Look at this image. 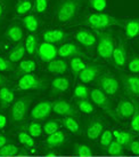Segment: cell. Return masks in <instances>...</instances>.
<instances>
[{
  "instance_id": "8992f818",
  "label": "cell",
  "mask_w": 139,
  "mask_h": 157,
  "mask_svg": "<svg viewBox=\"0 0 139 157\" xmlns=\"http://www.w3.org/2000/svg\"><path fill=\"white\" fill-rule=\"evenodd\" d=\"M90 99L97 107H99L100 109L104 110L107 115H109L114 119H117L115 113H113L112 105L109 102V98H107V95L105 94L104 92L100 91L99 88H92V90H90Z\"/></svg>"
},
{
  "instance_id": "f35d334b",
  "label": "cell",
  "mask_w": 139,
  "mask_h": 157,
  "mask_svg": "<svg viewBox=\"0 0 139 157\" xmlns=\"http://www.w3.org/2000/svg\"><path fill=\"white\" fill-rule=\"evenodd\" d=\"M59 126H61L59 122H57L55 119L48 121V122L45 123L44 125V133L47 135H50L52 133H55V132L59 131Z\"/></svg>"
},
{
  "instance_id": "74e56055",
  "label": "cell",
  "mask_w": 139,
  "mask_h": 157,
  "mask_svg": "<svg viewBox=\"0 0 139 157\" xmlns=\"http://www.w3.org/2000/svg\"><path fill=\"white\" fill-rule=\"evenodd\" d=\"M77 105H78L79 110H80L81 113H86V115H91V113L95 111V108H94L92 103L89 102L88 100H78Z\"/></svg>"
},
{
  "instance_id": "ffe728a7",
  "label": "cell",
  "mask_w": 139,
  "mask_h": 157,
  "mask_svg": "<svg viewBox=\"0 0 139 157\" xmlns=\"http://www.w3.org/2000/svg\"><path fill=\"white\" fill-rule=\"evenodd\" d=\"M5 37L12 43H20L24 37V30L18 23H13L5 31Z\"/></svg>"
},
{
  "instance_id": "d590c367",
  "label": "cell",
  "mask_w": 139,
  "mask_h": 157,
  "mask_svg": "<svg viewBox=\"0 0 139 157\" xmlns=\"http://www.w3.org/2000/svg\"><path fill=\"white\" fill-rule=\"evenodd\" d=\"M17 139L21 144L26 146L27 148H33L34 147V139L27 132H24V131L20 132L17 134Z\"/></svg>"
},
{
  "instance_id": "5bb4252c",
  "label": "cell",
  "mask_w": 139,
  "mask_h": 157,
  "mask_svg": "<svg viewBox=\"0 0 139 157\" xmlns=\"http://www.w3.org/2000/svg\"><path fill=\"white\" fill-rule=\"evenodd\" d=\"M75 40L79 44L86 48H92L95 47L97 44V38L96 36L92 33L91 31L87 30V29H80L75 32Z\"/></svg>"
},
{
  "instance_id": "7bdbcfd3",
  "label": "cell",
  "mask_w": 139,
  "mask_h": 157,
  "mask_svg": "<svg viewBox=\"0 0 139 157\" xmlns=\"http://www.w3.org/2000/svg\"><path fill=\"white\" fill-rule=\"evenodd\" d=\"M113 140H114L113 132L109 131V130H104L99 138V142L103 147H106V148H107L109 146V144H111Z\"/></svg>"
},
{
  "instance_id": "484cf974",
  "label": "cell",
  "mask_w": 139,
  "mask_h": 157,
  "mask_svg": "<svg viewBox=\"0 0 139 157\" xmlns=\"http://www.w3.org/2000/svg\"><path fill=\"white\" fill-rule=\"evenodd\" d=\"M22 24L30 33H35L40 26L39 18L34 14H29L22 18Z\"/></svg>"
},
{
  "instance_id": "e0dca14e",
  "label": "cell",
  "mask_w": 139,
  "mask_h": 157,
  "mask_svg": "<svg viewBox=\"0 0 139 157\" xmlns=\"http://www.w3.org/2000/svg\"><path fill=\"white\" fill-rule=\"evenodd\" d=\"M42 39L52 45L62 44L66 39V32L62 29H48L42 32Z\"/></svg>"
},
{
  "instance_id": "cb8c5ba5",
  "label": "cell",
  "mask_w": 139,
  "mask_h": 157,
  "mask_svg": "<svg viewBox=\"0 0 139 157\" xmlns=\"http://www.w3.org/2000/svg\"><path fill=\"white\" fill-rule=\"evenodd\" d=\"M14 101H15V93L12 88L7 86L0 88V107L2 109H6L9 105H12Z\"/></svg>"
},
{
  "instance_id": "3957f363",
  "label": "cell",
  "mask_w": 139,
  "mask_h": 157,
  "mask_svg": "<svg viewBox=\"0 0 139 157\" xmlns=\"http://www.w3.org/2000/svg\"><path fill=\"white\" fill-rule=\"evenodd\" d=\"M97 54L103 60L109 61L112 60L113 51L116 46V41L112 32L106 31L98 35V41H97Z\"/></svg>"
},
{
  "instance_id": "8d00e7d4",
  "label": "cell",
  "mask_w": 139,
  "mask_h": 157,
  "mask_svg": "<svg viewBox=\"0 0 139 157\" xmlns=\"http://www.w3.org/2000/svg\"><path fill=\"white\" fill-rule=\"evenodd\" d=\"M18 154V148L13 144H7L4 147L0 148V156L9 157V156H15Z\"/></svg>"
},
{
  "instance_id": "816d5d0a",
  "label": "cell",
  "mask_w": 139,
  "mask_h": 157,
  "mask_svg": "<svg viewBox=\"0 0 139 157\" xmlns=\"http://www.w3.org/2000/svg\"><path fill=\"white\" fill-rule=\"evenodd\" d=\"M8 144V139H7V136L4 134H0V148L1 147H4L5 144Z\"/></svg>"
},
{
  "instance_id": "e575fe53",
  "label": "cell",
  "mask_w": 139,
  "mask_h": 157,
  "mask_svg": "<svg viewBox=\"0 0 139 157\" xmlns=\"http://www.w3.org/2000/svg\"><path fill=\"white\" fill-rule=\"evenodd\" d=\"M27 133L32 138H39L44 134V126L39 122H32L27 126Z\"/></svg>"
},
{
  "instance_id": "44dd1931",
  "label": "cell",
  "mask_w": 139,
  "mask_h": 157,
  "mask_svg": "<svg viewBox=\"0 0 139 157\" xmlns=\"http://www.w3.org/2000/svg\"><path fill=\"white\" fill-rule=\"evenodd\" d=\"M104 131V124L99 119H92L91 122L89 123V125L87 126L86 130V134L87 138L90 140H97L100 138V135Z\"/></svg>"
},
{
  "instance_id": "c3c4849f",
  "label": "cell",
  "mask_w": 139,
  "mask_h": 157,
  "mask_svg": "<svg viewBox=\"0 0 139 157\" xmlns=\"http://www.w3.org/2000/svg\"><path fill=\"white\" fill-rule=\"evenodd\" d=\"M7 123H8V119H7V116L5 113H0V131L4 130L5 127L7 126Z\"/></svg>"
},
{
  "instance_id": "8fae6325",
  "label": "cell",
  "mask_w": 139,
  "mask_h": 157,
  "mask_svg": "<svg viewBox=\"0 0 139 157\" xmlns=\"http://www.w3.org/2000/svg\"><path fill=\"white\" fill-rule=\"evenodd\" d=\"M127 60H128L127 44L124 43V40L120 39L113 51L112 61H113L115 67H117V68H123L127 64Z\"/></svg>"
},
{
  "instance_id": "ac0fdd59",
  "label": "cell",
  "mask_w": 139,
  "mask_h": 157,
  "mask_svg": "<svg viewBox=\"0 0 139 157\" xmlns=\"http://www.w3.org/2000/svg\"><path fill=\"white\" fill-rule=\"evenodd\" d=\"M123 29L127 39H134L139 37V18H127L126 21H123Z\"/></svg>"
},
{
  "instance_id": "4dcf8cb0",
  "label": "cell",
  "mask_w": 139,
  "mask_h": 157,
  "mask_svg": "<svg viewBox=\"0 0 139 157\" xmlns=\"http://www.w3.org/2000/svg\"><path fill=\"white\" fill-rule=\"evenodd\" d=\"M113 136L115 141H117L123 147L128 146L134 140V135L126 131H117V130H115V131H113Z\"/></svg>"
},
{
  "instance_id": "277c9868",
  "label": "cell",
  "mask_w": 139,
  "mask_h": 157,
  "mask_svg": "<svg viewBox=\"0 0 139 157\" xmlns=\"http://www.w3.org/2000/svg\"><path fill=\"white\" fill-rule=\"evenodd\" d=\"M31 102H32L31 96H22L16 101H14V103L10 105V121H12V123L18 124L25 119Z\"/></svg>"
},
{
  "instance_id": "d4e9b609",
  "label": "cell",
  "mask_w": 139,
  "mask_h": 157,
  "mask_svg": "<svg viewBox=\"0 0 139 157\" xmlns=\"http://www.w3.org/2000/svg\"><path fill=\"white\" fill-rule=\"evenodd\" d=\"M32 9H33V0H18L15 5L14 13L18 16H26L32 12Z\"/></svg>"
},
{
  "instance_id": "ab89813d",
  "label": "cell",
  "mask_w": 139,
  "mask_h": 157,
  "mask_svg": "<svg viewBox=\"0 0 139 157\" xmlns=\"http://www.w3.org/2000/svg\"><path fill=\"white\" fill-rule=\"evenodd\" d=\"M123 151H124V147H123L122 144H119L117 141H115V140H113V141L109 144V147H107V153H109V155H112V156L122 155Z\"/></svg>"
},
{
  "instance_id": "603a6c76",
  "label": "cell",
  "mask_w": 139,
  "mask_h": 157,
  "mask_svg": "<svg viewBox=\"0 0 139 157\" xmlns=\"http://www.w3.org/2000/svg\"><path fill=\"white\" fill-rule=\"evenodd\" d=\"M35 69H37V62L33 59H24V60L20 62L15 74H16V76L21 77L23 75L33 74Z\"/></svg>"
},
{
  "instance_id": "4fadbf2b",
  "label": "cell",
  "mask_w": 139,
  "mask_h": 157,
  "mask_svg": "<svg viewBox=\"0 0 139 157\" xmlns=\"http://www.w3.org/2000/svg\"><path fill=\"white\" fill-rule=\"evenodd\" d=\"M57 55L61 56V59H67V57H84L86 54L78 45L72 44V43H66V44H62L58 47V52Z\"/></svg>"
},
{
  "instance_id": "bcb514c9",
  "label": "cell",
  "mask_w": 139,
  "mask_h": 157,
  "mask_svg": "<svg viewBox=\"0 0 139 157\" xmlns=\"http://www.w3.org/2000/svg\"><path fill=\"white\" fill-rule=\"evenodd\" d=\"M14 69V63L10 62L8 59L0 55V72H8Z\"/></svg>"
},
{
  "instance_id": "f6af8a7d",
  "label": "cell",
  "mask_w": 139,
  "mask_h": 157,
  "mask_svg": "<svg viewBox=\"0 0 139 157\" xmlns=\"http://www.w3.org/2000/svg\"><path fill=\"white\" fill-rule=\"evenodd\" d=\"M130 127L134 132L139 133V107L138 105H136L135 113H134V115L131 116Z\"/></svg>"
},
{
  "instance_id": "b9f144b4",
  "label": "cell",
  "mask_w": 139,
  "mask_h": 157,
  "mask_svg": "<svg viewBox=\"0 0 139 157\" xmlns=\"http://www.w3.org/2000/svg\"><path fill=\"white\" fill-rule=\"evenodd\" d=\"M89 5L95 12L103 13L107 8V0H89Z\"/></svg>"
},
{
  "instance_id": "83f0119b",
  "label": "cell",
  "mask_w": 139,
  "mask_h": 157,
  "mask_svg": "<svg viewBox=\"0 0 139 157\" xmlns=\"http://www.w3.org/2000/svg\"><path fill=\"white\" fill-rule=\"evenodd\" d=\"M25 45L22 44V43H18L15 47L12 48V51L9 52L8 54V59L10 62H21L23 60V57H24V54H25Z\"/></svg>"
},
{
  "instance_id": "7402d4cb",
  "label": "cell",
  "mask_w": 139,
  "mask_h": 157,
  "mask_svg": "<svg viewBox=\"0 0 139 157\" xmlns=\"http://www.w3.org/2000/svg\"><path fill=\"white\" fill-rule=\"evenodd\" d=\"M71 86V80L67 77L64 76H58L55 79H52L50 82V87L52 91L57 94V93H64L70 88Z\"/></svg>"
},
{
  "instance_id": "d6986e66",
  "label": "cell",
  "mask_w": 139,
  "mask_h": 157,
  "mask_svg": "<svg viewBox=\"0 0 139 157\" xmlns=\"http://www.w3.org/2000/svg\"><path fill=\"white\" fill-rule=\"evenodd\" d=\"M69 70V63L63 59H55L50 61L46 67V71L52 75H64Z\"/></svg>"
},
{
  "instance_id": "6da1fadb",
  "label": "cell",
  "mask_w": 139,
  "mask_h": 157,
  "mask_svg": "<svg viewBox=\"0 0 139 157\" xmlns=\"http://www.w3.org/2000/svg\"><path fill=\"white\" fill-rule=\"evenodd\" d=\"M82 9V0H61L55 10V18L58 24L65 25L78 16Z\"/></svg>"
},
{
  "instance_id": "30bf717a",
  "label": "cell",
  "mask_w": 139,
  "mask_h": 157,
  "mask_svg": "<svg viewBox=\"0 0 139 157\" xmlns=\"http://www.w3.org/2000/svg\"><path fill=\"white\" fill-rule=\"evenodd\" d=\"M57 52H58V47H56L55 45L50 44V43H47V41H42V43L38 46L37 54H38L39 59L42 62L49 63L50 61L56 59Z\"/></svg>"
},
{
  "instance_id": "7a4b0ae2",
  "label": "cell",
  "mask_w": 139,
  "mask_h": 157,
  "mask_svg": "<svg viewBox=\"0 0 139 157\" xmlns=\"http://www.w3.org/2000/svg\"><path fill=\"white\" fill-rule=\"evenodd\" d=\"M79 25L89 26L95 30H104L106 28L113 25H121L122 20L121 18L114 17L112 15L106 13H97V12H91L88 13L84 17L82 18L81 22L78 23Z\"/></svg>"
},
{
  "instance_id": "681fc988",
  "label": "cell",
  "mask_w": 139,
  "mask_h": 157,
  "mask_svg": "<svg viewBox=\"0 0 139 157\" xmlns=\"http://www.w3.org/2000/svg\"><path fill=\"white\" fill-rule=\"evenodd\" d=\"M7 0H0V21L2 20L5 15V12H6V8H7Z\"/></svg>"
},
{
  "instance_id": "f1b7e54d",
  "label": "cell",
  "mask_w": 139,
  "mask_h": 157,
  "mask_svg": "<svg viewBox=\"0 0 139 157\" xmlns=\"http://www.w3.org/2000/svg\"><path fill=\"white\" fill-rule=\"evenodd\" d=\"M86 67H87V63L83 60V57H80V56L72 57L71 61H70V68H71V71H72V74L74 75L75 78H78L80 72Z\"/></svg>"
},
{
  "instance_id": "52a82bcc",
  "label": "cell",
  "mask_w": 139,
  "mask_h": 157,
  "mask_svg": "<svg viewBox=\"0 0 139 157\" xmlns=\"http://www.w3.org/2000/svg\"><path fill=\"white\" fill-rule=\"evenodd\" d=\"M98 86L107 96L116 95L120 91V82L112 75H102L98 78Z\"/></svg>"
},
{
  "instance_id": "60d3db41",
  "label": "cell",
  "mask_w": 139,
  "mask_h": 157,
  "mask_svg": "<svg viewBox=\"0 0 139 157\" xmlns=\"http://www.w3.org/2000/svg\"><path fill=\"white\" fill-rule=\"evenodd\" d=\"M128 70L132 75L139 74V55H131L128 61Z\"/></svg>"
},
{
  "instance_id": "d6a6232c",
  "label": "cell",
  "mask_w": 139,
  "mask_h": 157,
  "mask_svg": "<svg viewBox=\"0 0 139 157\" xmlns=\"http://www.w3.org/2000/svg\"><path fill=\"white\" fill-rule=\"evenodd\" d=\"M90 96V90L83 85V84H78L74 88V98L78 100H88Z\"/></svg>"
},
{
  "instance_id": "2e32d148",
  "label": "cell",
  "mask_w": 139,
  "mask_h": 157,
  "mask_svg": "<svg viewBox=\"0 0 139 157\" xmlns=\"http://www.w3.org/2000/svg\"><path fill=\"white\" fill-rule=\"evenodd\" d=\"M136 105L129 100L126 99H122L120 100V102L116 105V110H115V115L117 118H121V119H128L130 118L134 113H135Z\"/></svg>"
},
{
  "instance_id": "4316f807",
  "label": "cell",
  "mask_w": 139,
  "mask_h": 157,
  "mask_svg": "<svg viewBox=\"0 0 139 157\" xmlns=\"http://www.w3.org/2000/svg\"><path fill=\"white\" fill-rule=\"evenodd\" d=\"M66 140V135L63 131H57L52 134L48 135L46 142H47L49 148H55V147H61L64 144Z\"/></svg>"
},
{
  "instance_id": "1f68e13d",
  "label": "cell",
  "mask_w": 139,
  "mask_h": 157,
  "mask_svg": "<svg viewBox=\"0 0 139 157\" xmlns=\"http://www.w3.org/2000/svg\"><path fill=\"white\" fill-rule=\"evenodd\" d=\"M63 126L65 127L66 130L73 134H79L80 133V125L77 122V119L74 117H65L63 119Z\"/></svg>"
},
{
  "instance_id": "7dc6e473",
  "label": "cell",
  "mask_w": 139,
  "mask_h": 157,
  "mask_svg": "<svg viewBox=\"0 0 139 157\" xmlns=\"http://www.w3.org/2000/svg\"><path fill=\"white\" fill-rule=\"evenodd\" d=\"M128 148L134 155H139V141L138 140H132L130 144H128Z\"/></svg>"
},
{
  "instance_id": "5b68a950",
  "label": "cell",
  "mask_w": 139,
  "mask_h": 157,
  "mask_svg": "<svg viewBox=\"0 0 139 157\" xmlns=\"http://www.w3.org/2000/svg\"><path fill=\"white\" fill-rule=\"evenodd\" d=\"M48 82L39 78L37 75L27 74L21 76L17 80L16 88L18 91H33V90H45L48 87Z\"/></svg>"
},
{
  "instance_id": "f907efd6",
  "label": "cell",
  "mask_w": 139,
  "mask_h": 157,
  "mask_svg": "<svg viewBox=\"0 0 139 157\" xmlns=\"http://www.w3.org/2000/svg\"><path fill=\"white\" fill-rule=\"evenodd\" d=\"M7 83H8V78L0 72V88L4 87V86H6V84H7Z\"/></svg>"
},
{
  "instance_id": "f546056e",
  "label": "cell",
  "mask_w": 139,
  "mask_h": 157,
  "mask_svg": "<svg viewBox=\"0 0 139 157\" xmlns=\"http://www.w3.org/2000/svg\"><path fill=\"white\" fill-rule=\"evenodd\" d=\"M25 51L26 53L29 54V55H34L35 53H37V51H38V46H39V44H38V37H37V35L35 33H30V35L26 37L25 39Z\"/></svg>"
},
{
  "instance_id": "9c48e42d",
  "label": "cell",
  "mask_w": 139,
  "mask_h": 157,
  "mask_svg": "<svg viewBox=\"0 0 139 157\" xmlns=\"http://www.w3.org/2000/svg\"><path fill=\"white\" fill-rule=\"evenodd\" d=\"M121 82L126 92L132 98H139V76L137 75H121Z\"/></svg>"
},
{
  "instance_id": "7c38bea8",
  "label": "cell",
  "mask_w": 139,
  "mask_h": 157,
  "mask_svg": "<svg viewBox=\"0 0 139 157\" xmlns=\"http://www.w3.org/2000/svg\"><path fill=\"white\" fill-rule=\"evenodd\" d=\"M103 68L98 64H88L79 75V80L83 84H90L95 79L99 78Z\"/></svg>"
},
{
  "instance_id": "9a60e30c",
  "label": "cell",
  "mask_w": 139,
  "mask_h": 157,
  "mask_svg": "<svg viewBox=\"0 0 139 157\" xmlns=\"http://www.w3.org/2000/svg\"><path fill=\"white\" fill-rule=\"evenodd\" d=\"M52 113L58 115V116H64V117H73L77 113L73 105L65 100H57L54 101L52 103Z\"/></svg>"
},
{
  "instance_id": "ba28073f",
  "label": "cell",
  "mask_w": 139,
  "mask_h": 157,
  "mask_svg": "<svg viewBox=\"0 0 139 157\" xmlns=\"http://www.w3.org/2000/svg\"><path fill=\"white\" fill-rule=\"evenodd\" d=\"M52 101L50 100H44L39 101L37 105L31 109L30 116L34 121H42L45 118H47L52 111Z\"/></svg>"
},
{
  "instance_id": "ee69618b",
  "label": "cell",
  "mask_w": 139,
  "mask_h": 157,
  "mask_svg": "<svg viewBox=\"0 0 139 157\" xmlns=\"http://www.w3.org/2000/svg\"><path fill=\"white\" fill-rule=\"evenodd\" d=\"M48 0H33V9L37 14H45L48 9Z\"/></svg>"
},
{
  "instance_id": "836d02e7",
  "label": "cell",
  "mask_w": 139,
  "mask_h": 157,
  "mask_svg": "<svg viewBox=\"0 0 139 157\" xmlns=\"http://www.w3.org/2000/svg\"><path fill=\"white\" fill-rule=\"evenodd\" d=\"M73 150L75 155L81 157L91 156L92 154H94L92 153V149L88 144H75L73 146Z\"/></svg>"
}]
</instances>
